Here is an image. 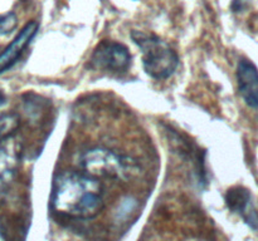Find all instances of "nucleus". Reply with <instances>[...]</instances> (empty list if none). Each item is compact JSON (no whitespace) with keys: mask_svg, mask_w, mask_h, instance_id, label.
<instances>
[{"mask_svg":"<svg viewBox=\"0 0 258 241\" xmlns=\"http://www.w3.org/2000/svg\"><path fill=\"white\" fill-rule=\"evenodd\" d=\"M50 205L55 212L71 217H93L103 206V187L87 173L66 171L54 178Z\"/></svg>","mask_w":258,"mask_h":241,"instance_id":"f257e3e1","label":"nucleus"},{"mask_svg":"<svg viewBox=\"0 0 258 241\" xmlns=\"http://www.w3.org/2000/svg\"><path fill=\"white\" fill-rule=\"evenodd\" d=\"M131 38L140 48L144 69L150 77L166 79L174 74L179 65V57L165 40L141 30H133Z\"/></svg>","mask_w":258,"mask_h":241,"instance_id":"f03ea898","label":"nucleus"},{"mask_svg":"<svg viewBox=\"0 0 258 241\" xmlns=\"http://www.w3.org/2000/svg\"><path fill=\"white\" fill-rule=\"evenodd\" d=\"M81 165L85 173L95 178L127 181L136 171V165L128 157L108 148H92L83 153Z\"/></svg>","mask_w":258,"mask_h":241,"instance_id":"7ed1b4c3","label":"nucleus"},{"mask_svg":"<svg viewBox=\"0 0 258 241\" xmlns=\"http://www.w3.org/2000/svg\"><path fill=\"white\" fill-rule=\"evenodd\" d=\"M90 65L102 72L121 74L130 68L131 54L122 43L105 39L93 50Z\"/></svg>","mask_w":258,"mask_h":241,"instance_id":"20e7f679","label":"nucleus"},{"mask_svg":"<svg viewBox=\"0 0 258 241\" xmlns=\"http://www.w3.org/2000/svg\"><path fill=\"white\" fill-rule=\"evenodd\" d=\"M38 28H39V24L34 20L27 23L19 34L15 37V39L5 48L4 52L0 54V74L10 69L18 62V59L24 53L25 48L30 44L33 38L37 34Z\"/></svg>","mask_w":258,"mask_h":241,"instance_id":"39448f33","label":"nucleus"},{"mask_svg":"<svg viewBox=\"0 0 258 241\" xmlns=\"http://www.w3.org/2000/svg\"><path fill=\"white\" fill-rule=\"evenodd\" d=\"M237 82L247 105L258 108V69L251 60L242 58L237 67Z\"/></svg>","mask_w":258,"mask_h":241,"instance_id":"423d86ee","label":"nucleus"},{"mask_svg":"<svg viewBox=\"0 0 258 241\" xmlns=\"http://www.w3.org/2000/svg\"><path fill=\"white\" fill-rule=\"evenodd\" d=\"M226 203L232 212H236L251 227L258 228V213L252 205V196L249 190L242 186H234L226 193Z\"/></svg>","mask_w":258,"mask_h":241,"instance_id":"0eeeda50","label":"nucleus"},{"mask_svg":"<svg viewBox=\"0 0 258 241\" xmlns=\"http://www.w3.org/2000/svg\"><path fill=\"white\" fill-rule=\"evenodd\" d=\"M19 127V117L15 113L0 114V142L15 133Z\"/></svg>","mask_w":258,"mask_h":241,"instance_id":"6e6552de","label":"nucleus"},{"mask_svg":"<svg viewBox=\"0 0 258 241\" xmlns=\"http://www.w3.org/2000/svg\"><path fill=\"white\" fill-rule=\"evenodd\" d=\"M17 15L14 13H7L0 15V34H8L17 27Z\"/></svg>","mask_w":258,"mask_h":241,"instance_id":"1a4fd4ad","label":"nucleus"},{"mask_svg":"<svg viewBox=\"0 0 258 241\" xmlns=\"http://www.w3.org/2000/svg\"><path fill=\"white\" fill-rule=\"evenodd\" d=\"M5 100H7V97H5V94H4V93H3V90L0 89V105L4 104Z\"/></svg>","mask_w":258,"mask_h":241,"instance_id":"9d476101","label":"nucleus"},{"mask_svg":"<svg viewBox=\"0 0 258 241\" xmlns=\"http://www.w3.org/2000/svg\"><path fill=\"white\" fill-rule=\"evenodd\" d=\"M0 241H7L5 240L4 230H3V227H2V223H0Z\"/></svg>","mask_w":258,"mask_h":241,"instance_id":"9b49d317","label":"nucleus"}]
</instances>
